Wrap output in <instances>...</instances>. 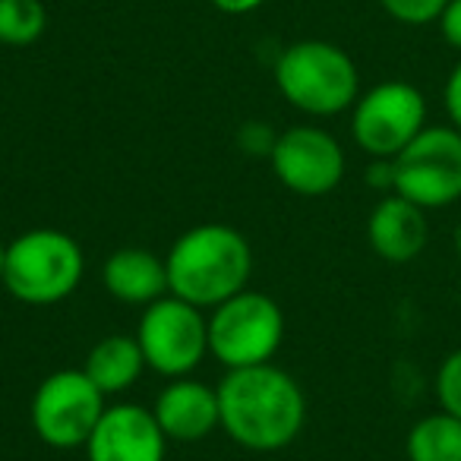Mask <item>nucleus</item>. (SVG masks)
Listing matches in <instances>:
<instances>
[{
    "label": "nucleus",
    "instance_id": "obj_21",
    "mask_svg": "<svg viewBox=\"0 0 461 461\" xmlns=\"http://www.w3.org/2000/svg\"><path fill=\"white\" fill-rule=\"evenodd\" d=\"M442 98H446V111H448V121H452V127L461 130V60L452 67V73H448Z\"/></svg>",
    "mask_w": 461,
    "mask_h": 461
},
{
    "label": "nucleus",
    "instance_id": "obj_16",
    "mask_svg": "<svg viewBox=\"0 0 461 461\" xmlns=\"http://www.w3.org/2000/svg\"><path fill=\"white\" fill-rule=\"evenodd\" d=\"M404 452L408 461H461V420L446 411L423 417L411 427Z\"/></svg>",
    "mask_w": 461,
    "mask_h": 461
},
{
    "label": "nucleus",
    "instance_id": "obj_7",
    "mask_svg": "<svg viewBox=\"0 0 461 461\" xmlns=\"http://www.w3.org/2000/svg\"><path fill=\"white\" fill-rule=\"evenodd\" d=\"M398 196L420 209H446L461 199V130L423 127L404 152L392 158Z\"/></svg>",
    "mask_w": 461,
    "mask_h": 461
},
{
    "label": "nucleus",
    "instance_id": "obj_17",
    "mask_svg": "<svg viewBox=\"0 0 461 461\" xmlns=\"http://www.w3.org/2000/svg\"><path fill=\"white\" fill-rule=\"evenodd\" d=\"M48 10L41 0H0V45L26 48L45 35Z\"/></svg>",
    "mask_w": 461,
    "mask_h": 461
},
{
    "label": "nucleus",
    "instance_id": "obj_5",
    "mask_svg": "<svg viewBox=\"0 0 461 461\" xmlns=\"http://www.w3.org/2000/svg\"><path fill=\"white\" fill-rule=\"evenodd\" d=\"M285 339V313L269 294L244 288L212 307L209 354L228 370L272 364Z\"/></svg>",
    "mask_w": 461,
    "mask_h": 461
},
{
    "label": "nucleus",
    "instance_id": "obj_22",
    "mask_svg": "<svg viewBox=\"0 0 461 461\" xmlns=\"http://www.w3.org/2000/svg\"><path fill=\"white\" fill-rule=\"evenodd\" d=\"M439 32L455 51H461V0H448V7L439 16Z\"/></svg>",
    "mask_w": 461,
    "mask_h": 461
},
{
    "label": "nucleus",
    "instance_id": "obj_15",
    "mask_svg": "<svg viewBox=\"0 0 461 461\" xmlns=\"http://www.w3.org/2000/svg\"><path fill=\"white\" fill-rule=\"evenodd\" d=\"M142 370H146V357L136 341V335H108L102 339L86 357L83 373L104 392V395H117L127 392L140 383Z\"/></svg>",
    "mask_w": 461,
    "mask_h": 461
},
{
    "label": "nucleus",
    "instance_id": "obj_13",
    "mask_svg": "<svg viewBox=\"0 0 461 461\" xmlns=\"http://www.w3.org/2000/svg\"><path fill=\"white\" fill-rule=\"evenodd\" d=\"M366 238L370 247L379 259L392 266L414 263L423 253L429 238L427 228V209L414 205L411 199L389 193L376 209L370 212V221H366Z\"/></svg>",
    "mask_w": 461,
    "mask_h": 461
},
{
    "label": "nucleus",
    "instance_id": "obj_14",
    "mask_svg": "<svg viewBox=\"0 0 461 461\" xmlns=\"http://www.w3.org/2000/svg\"><path fill=\"white\" fill-rule=\"evenodd\" d=\"M104 288L114 301L133 303V307H149L161 301L167 291V266L158 253L146 247H123L104 259Z\"/></svg>",
    "mask_w": 461,
    "mask_h": 461
},
{
    "label": "nucleus",
    "instance_id": "obj_19",
    "mask_svg": "<svg viewBox=\"0 0 461 461\" xmlns=\"http://www.w3.org/2000/svg\"><path fill=\"white\" fill-rule=\"evenodd\" d=\"M383 10L392 20L404 23V26H427V23H439L442 10L448 7V0H379Z\"/></svg>",
    "mask_w": 461,
    "mask_h": 461
},
{
    "label": "nucleus",
    "instance_id": "obj_2",
    "mask_svg": "<svg viewBox=\"0 0 461 461\" xmlns=\"http://www.w3.org/2000/svg\"><path fill=\"white\" fill-rule=\"evenodd\" d=\"M167 291L199 310L240 294L253 276L250 240L230 224H196L184 230L165 257Z\"/></svg>",
    "mask_w": 461,
    "mask_h": 461
},
{
    "label": "nucleus",
    "instance_id": "obj_4",
    "mask_svg": "<svg viewBox=\"0 0 461 461\" xmlns=\"http://www.w3.org/2000/svg\"><path fill=\"white\" fill-rule=\"evenodd\" d=\"M86 272L83 247L58 228H32L7 244L4 288L29 307H51L79 288Z\"/></svg>",
    "mask_w": 461,
    "mask_h": 461
},
{
    "label": "nucleus",
    "instance_id": "obj_23",
    "mask_svg": "<svg viewBox=\"0 0 461 461\" xmlns=\"http://www.w3.org/2000/svg\"><path fill=\"white\" fill-rule=\"evenodd\" d=\"M366 184L373 190H395V165H392V158H373V165L366 167Z\"/></svg>",
    "mask_w": 461,
    "mask_h": 461
},
{
    "label": "nucleus",
    "instance_id": "obj_20",
    "mask_svg": "<svg viewBox=\"0 0 461 461\" xmlns=\"http://www.w3.org/2000/svg\"><path fill=\"white\" fill-rule=\"evenodd\" d=\"M240 142H244V149L253 155H272L276 133H269V127H263V123H247V127L240 130Z\"/></svg>",
    "mask_w": 461,
    "mask_h": 461
},
{
    "label": "nucleus",
    "instance_id": "obj_25",
    "mask_svg": "<svg viewBox=\"0 0 461 461\" xmlns=\"http://www.w3.org/2000/svg\"><path fill=\"white\" fill-rule=\"evenodd\" d=\"M4 269H7V244H0V282H4Z\"/></svg>",
    "mask_w": 461,
    "mask_h": 461
},
{
    "label": "nucleus",
    "instance_id": "obj_3",
    "mask_svg": "<svg viewBox=\"0 0 461 461\" xmlns=\"http://www.w3.org/2000/svg\"><path fill=\"white\" fill-rule=\"evenodd\" d=\"M276 86L285 102L313 117H335L360 98V77L351 54L320 39L294 41L278 54Z\"/></svg>",
    "mask_w": 461,
    "mask_h": 461
},
{
    "label": "nucleus",
    "instance_id": "obj_11",
    "mask_svg": "<svg viewBox=\"0 0 461 461\" xmlns=\"http://www.w3.org/2000/svg\"><path fill=\"white\" fill-rule=\"evenodd\" d=\"M167 436L152 408L111 404L86 442L89 461H165Z\"/></svg>",
    "mask_w": 461,
    "mask_h": 461
},
{
    "label": "nucleus",
    "instance_id": "obj_24",
    "mask_svg": "<svg viewBox=\"0 0 461 461\" xmlns=\"http://www.w3.org/2000/svg\"><path fill=\"white\" fill-rule=\"evenodd\" d=\"M212 7L221 10L228 16H244V14H253L266 4V0H209Z\"/></svg>",
    "mask_w": 461,
    "mask_h": 461
},
{
    "label": "nucleus",
    "instance_id": "obj_10",
    "mask_svg": "<svg viewBox=\"0 0 461 461\" xmlns=\"http://www.w3.org/2000/svg\"><path fill=\"white\" fill-rule=\"evenodd\" d=\"M272 171L297 196H326L345 180V149L320 127H288L276 136Z\"/></svg>",
    "mask_w": 461,
    "mask_h": 461
},
{
    "label": "nucleus",
    "instance_id": "obj_18",
    "mask_svg": "<svg viewBox=\"0 0 461 461\" xmlns=\"http://www.w3.org/2000/svg\"><path fill=\"white\" fill-rule=\"evenodd\" d=\"M436 398H439V408L446 414L461 420V348L439 364V373H436Z\"/></svg>",
    "mask_w": 461,
    "mask_h": 461
},
{
    "label": "nucleus",
    "instance_id": "obj_27",
    "mask_svg": "<svg viewBox=\"0 0 461 461\" xmlns=\"http://www.w3.org/2000/svg\"><path fill=\"white\" fill-rule=\"evenodd\" d=\"M458 307H461V288H458Z\"/></svg>",
    "mask_w": 461,
    "mask_h": 461
},
{
    "label": "nucleus",
    "instance_id": "obj_8",
    "mask_svg": "<svg viewBox=\"0 0 461 461\" xmlns=\"http://www.w3.org/2000/svg\"><path fill=\"white\" fill-rule=\"evenodd\" d=\"M108 411L104 392L83 370H58L32 395V429L51 448H79L89 442Z\"/></svg>",
    "mask_w": 461,
    "mask_h": 461
},
{
    "label": "nucleus",
    "instance_id": "obj_12",
    "mask_svg": "<svg viewBox=\"0 0 461 461\" xmlns=\"http://www.w3.org/2000/svg\"><path fill=\"white\" fill-rule=\"evenodd\" d=\"M152 414L167 442H199L221 427L218 389L190 376L171 379L155 398Z\"/></svg>",
    "mask_w": 461,
    "mask_h": 461
},
{
    "label": "nucleus",
    "instance_id": "obj_1",
    "mask_svg": "<svg viewBox=\"0 0 461 461\" xmlns=\"http://www.w3.org/2000/svg\"><path fill=\"white\" fill-rule=\"evenodd\" d=\"M221 429L250 452H278L301 436L307 395L288 370L276 364L228 370L218 385Z\"/></svg>",
    "mask_w": 461,
    "mask_h": 461
},
{
    "label": "nucleus",
    "instance_id": "obj_6",
    "mask_svg": "<svg viewBox=\"0 0 461 461\" xmlns=\"http://www.w3.org/2000/svg\"><path fill=\"white\" fill-rule=\"evenodd\" d=\"M136 341L149 370L167 379L190 376L209 354V316L180 297L165 294L142 310Z\"/></svg>",
    "mask_w": 461,
    "mask_h": 461
},
{
    "label": "nucleus",
    "instance_id": "obj_26",
    "mask_svg": "<svg viewBox=\"0 0 461 461\" xmlns=\"http://www.w3.org/2000/svg\"><path fill=\"white\" fill-rule=\"evenodd\" d=\"M455 253H458V259H461V221H458V228H455Z\"/></svg>",
    "mask_w": 461,
    "mask_h": 461
},
{
    "label": "nucleus",
    "instance_id": "obj_9",
    "mask_svg": "<svg viewBox=\"0 0 461 461\" xmlns=\"http://www.w3.org/2000/svg\"><path fill=\"white\" fill-rule=\"evenodd\" d=\"M423 127H427V98L402 79L373 86L351 108L354 142L373 158H395Z\"/></svg>",
    "mask_w": 461,
    "mask_h": 461
}]
</instances>
